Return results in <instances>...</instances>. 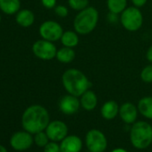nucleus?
I'll return each instance as SVG.
<instances>
[{"label": "nucleus", "mask_w": 152, "mask_h": 152, "mask_svg": "<svg viewBox=\"0 0 152 152\" xmlns=\"http://www.w3.org/2000/svg\"><path fill=\"white\" fill-rule=\"evenodd\" d=\"M50 122L48 110L40 105H32L25 109L22 116L23 130L31 134L45 131Z\"/></svg>", "instance_id": "nucleus-1"}, {"label": "nucleus", "mask_w": 152, "mask_h": 152, "mask_svg": "<svg viewBox=\"0 0 152 152\" xmlns=\"http://www.w3.org/2000/svg\"><path fill=\"white\" fill-rule=\"evenodd\" d=\"M62 83L68 94L76 97H81L91 86L87 76L80 70L74 68L68 69L64 72Z\"/></svg>", "instance_id": "nucleus-2"}, {"label": "nucleus", "mask_w": 152, "mask_h": 152, "mask_svg": "<svg viewBox=\"0 0 152 152\" xmlns=\"http://www.w3.org/2000/svg\"><path fill=\"white\" fill-rule=\"evenodd\" d=\"M130 140L137 149H145L152 143V126L145 121L132 124L130 131Z\"/></svg>", "instance_id": "nucleus-3"}, {"label": "nucleus", "mask_w": 152, "mask_h": 152, "mask_svg": "<svg viewBox=\"0 0 152 152\" xmlns=\"http://www.w3.org/2000/svg\"><path fill=\"white\" fill-rule=\"evenodd\" d=\"M99 22V12L96 8L88 7L87 8L80 11L73 21V28L75 31L85 35L91 33L97 26Z\"/></svg>", "instance_id": "nucleus-4"}, {"label": "nucleus", "mask_w": 152, "mask_h": 152, "mask_svg": "<svg viewBox=\"0 0 152 152\" xmlns=\"http://www.w3.org/2000/svg\"><path fill=\"white\" fill-rule=\"evenodd\" d=\"M143 23V16L141 12L136 7H126L121 14V23L125 30L129 31H138Z\"/></svg>", "instance_id": "nucleus-5"}, {"label": "nucleus", "mask_w": 152, "mask_h": 152, "mask_svg": "<svg viewBox=\"0 0 152 152\" xmlns=\"http://www.w3.org/2000/svg\"><path fill=\"white\" fill-rule=\"evenodd\" d=\"M85 144L90 152H104L107 148V140L101 131L92 129L86 134Z\"/></svg>", "instance_id": "nucleus-6"}, {"label": "nucleus", "mask_w": 152, "mask_h": 152, "mask_svg": "<svg viewBox=\"0 0 152 152\" xmlns=\"http://www.w3.org/2000/svg\"><path fill=\"white\" fill-rule=\"evenodd\" d=\"M32 52L41 60H51L56 57L57 49L53 42L46 39H40L33 44Z\"/></svg>", "instance_id": "nucleus-7"}, {"label": "nucleus", "mask_w": 152, "mask_h": 152, "mask_svg": "<svg viewBox=\"0 0 152 152\" xmlns=\"http://www.w3.org/2000/svg\"><path fill=\"white\" fill-rule=\"evenodd\" d=\"M63 33L62 26L55 21H46L39 27V34L42 39L51 42L61 39Z\"/></svg>", "instance_id": "nucleus-8"}, {"label": "nucleus", "mask_w": 152, "mask_h": 152, "mask_svg": "<svg viewBox=\"0 0 152 152\" xmlns=\"http://www.w3.org/2000/svg\"><path fill=\"white\" fill-rule=\"evenodd\" d=\"M34 142L32 134L27 131H20L15 132L10 138L11 147L17 151H24L29 149Z\"/></svg>", "instance_id": "nucleus-9"}, {"label": "nucleus", "mask_w": 152, "mask_h": 152, "mask_svg": "<svg viewBox=\"0 0 152 152\" xmlns=\"http://www.w3.org/2000/svg\"><path fill=\"white\" fill-rule=\"evenodd\" d=\"M49 140L52 141L59 142L64 140L68 134V127L63 121L55 120L49 122L45 130Z\"/></svg>", "instance_id": "nucleus-10"}, {"label": "nucleus", "mask_w": 152, "mask_h": 152, "mask_svg": "<svg viewBox=\"0 0 152 152\" xmlns=\"http://www.w3.org/2000/svg\"><path fill=\"white\" fill-rule=\"evenodd\" d=\"M81 106L78 97L68 94L64 96L59 101V109L64 115H73L77 113Z\"/></svg>", "instance_id": "nucleus-11"}, {"label": "nucleus", "mask_w": 152, "mask_h": 152, "mask_svg": "<svg viewBox=\"0 0 152 152\" xmlns=\"http://www.w3.org/2000/svg\"><path fill=\"white\" fill-rule=\"evenodd\" d=\"M138 112V107L131 102H125L119 107V115L123 122L127 124H132L136 122Z\"/></svg>", "instance_id": "nucleus-12"}, {"label": "nucleus", "mask_w": 152, "mask_h": 152, "mask_svg": "<svg viewBox=\"0 0 152 152\" xmlns=\"http://www.w3.org/2000/svg\"><path fill=\"white\" fill-rule=\"evenodd\" d=\"M83 148V140L76 135H67L60 141L61 152H80Z\"/></svg>", "instance_id": "nucleus-13"}, {"label": "nucleus", "mask_w": 152, "mask_h": 152, "mask_svg": "<svg viewBox=\"0 0 152 152\" xmlns=\"http://www.w3.org/2000/svg\"><path fill=\"white\" fill-rule=\"evenodd\" d=\"M101 115L106 120H113L117 115H119V106L114 100L107 101L103 104L100 109Z\"/></svg>", "instance_id": "nucleus-14"}, {"label": "nucleus", "mask_w": 152, "mask_h": 152, "mask_svg": "<svg viewBox=\"0 0 152 152\" xmlns=\"http://www.w3.org/2000/svg\"><path fill=\"white\" fill-rule=\"evenodd\" d=\"M80 102L83 109L87 111H91L98 105V98L94 91L88 90L81 96Z\"/></svg>", "instance_id": "nucleus-15"}, {"label": "nucleus", "mask_w": 152, "mask_h": 152, "mask_svg": "<svg viewBox=\"0 0 152 152\" xmlns=\"http://www.w3.org/2000/svg\"><path fill=\"white\" fill-rule=\"evenodd\" d=\"M15 21L22 27H30L33 24L35 21V16L31 10L23 9L16 14Z\"/></svg>", "instance_id": "nucleus-16"}, {"label": "nucleus", "mask_w": 152, "mask_h": 152, "mask_svg": "<svg viewBox=\"0 0 152 152\" xmlns=\"http://www.w3.org/2000/svg\"><path fill=\"white\" fill-rule=\"evenodd\" d=\"M20 0H0V9L7 15H15L20 11Z\"/></svg>", "instance_id": "nucleus-17"}, {"label": "nucleus", "mask_w": 152, "mask_h": 152, "mask_svg": "<svg viewBox=\"0 0 152 152\" xmlns=\"http://www.w3.org/2000/svg\"><path fill=\"white\" fill-rule=\"evenodd\" d=\"M137 107L144 117L152 119V97H144L140 99Z\"/></svg>", "instance_id": "nucleus-18"}, {"label": "nucleus", "mask_w": 152, "mask_h": 152, "mask_svg": "<svg viewBox=\"0 0 152 152\" xmlns=\"http://www.w3.org/2000/svg\"><path fill=\"white\" fill-rule=\"evenodd\" d=\"M61 42L64 47L67 48H74L79 43V37L77 32L72 31H67L63 33L61 37Z\"/></svg>", "instance_id": "nucleus-19"}, {"label": "nucleus", "mask_w": 152, "mask_h": 152, "mask_svg": "<svg viewBox=\"0 0 152 152\" xmlns=\"http://www.w3.org/2000/svg\"><path fill=\"white\" fill-rule=\"evenodd\" d=\"M56 57L59 62L64 63V64H68L74 59L75 53L72 48L64 47L60 48L59 50H57Z\"/></svg>", "instance_id": "nucleus-20"}, {"label": "nucleus", "mask_w": 152, "mask_h": 152, "mask_svg": "<svg viewBox=\"0 0 152 152\" xmlns=\"http://www.w3.org/2000/svg\"><path fill=\"white\" fill-rule=\"evenodd\" d=\"M127 6V0H107V7L111 14H122Z\"/></svg>", "instance_id": "nucleus-21"}, {"label": "nucleus", "mask_w": 152, "mask_h": 152, "mask_svg": "<svg viewBox=\"0 0 152 152\" xmlns=\"http://www.w3.org/2000/svg\"><path fill=\"white\" fill-rule=\"evenodd\" d=\"M33 140H34V143L39 148H44L50 140L48 136L47 135L46 132H44V131L35 133Z\"/></svg>", "instance_id": "nucleus-22"}, {"label": "nucleus", "mask_w": 152, "mask_h": 152, "mask_svg": "<svg viewBox=\"0 0 152 152\" xmlns=\"http://www.w3.org/2000/svg\"><path fill=\"white\" fill-rule=\"evenodd\" d=\"M68 4L73 10L82 11L88 7L89 0H68Z\"/></svg>", "instance_id": "nucleus-23"}, {"label": "nucleus", "mask_w": 152, "mask_h": 152, "mask_svg": "<svg viewBox=\"0 0 152 152\" xmlns=\"http://www.w3.org/2000/svg\"><path fill=\"white\" fill-rule=\"evenodd\" d=\"M140 78L144 83H152V65H147L140 72Z\"/></svg>", "instance_id": "nucleus-24"}, {"label": "nucleus", "mask_w": 152, "mask_h": 152, "mask_svg": "<svg viewBox=\"0 0 152 152\" xmlns=\"http://www.w3.org/2000/svg\"><path fill=\"white\" fill-rule=\"evenodd\" d=\"M43 148H44V152H61L60 144H58L56 141L50 140Z\"/></svg>", "instance_id": "nucleus-25"}, {"label": "nucleus", "mask_w": 152, "mask_h": 152, "mask_svg": "<svg viewBox=\"0 0 152 152\" xmlns=\"http://www.w3.org/2000/svg\"><path fill=\"white\" fill-rule=\"evenodd\" d=\"M55 13L59 17H66L68 15V9L64 6H56L55 7Z\"/></svg>", "instance_id": "nucleus-26"}, {"label": "nucleus", "mask_w": 152, "mask_h": 152, "mask_svg": "<svg viewBox=\"0 0 152 152\" xmlns=\"http://www.w3.org/2000/svg\"><path fill=\"white\" fill-rule=\"evenodd\" d=\"M41 3L46 8L51 9V8H55L56 5V0H41Z\"/></svg>", "instance_id": "nucleus-27"}, {"label": "nucleus", "mask_w": 152, "mask_h": 152, "mask_svg": "<svg viewBox=\"0 0 152 152\" xmlns=\"http://www.w3.org/2000/svg\"><path fill=\"white\" fill-rule=\"evenodd\" d=\"M147 1H148V0H132V4L136 7H143L147 3Z\"/></svg>", "instance_id": "nucleus-28"}, {"label": "nucleus", "mask_w": 152, "mask_h": 152, "mask_svg": "<svg viewBox=\"0 0 152 152\" xmlns=\"http://www.w3.org/2000/svg\"><path fill=\"white\" fill-rule=\"evenodd\" d=\"M146 56H147V59L152 63V46L149 47V48L148 49L147 51V54H146Z\"/></svg>", "instance_id": "nucleus-29"}, {"label": "nucleus", "mask_w": 152, "mask_h": 152, "mask_svg": "<svg viewBox=\"0 0 152 152\" xmlns=\"http://www.w3.org/2000/svg\"><path fill=\"white\" fill-rule=\"evenodd\" d=\"M111 152H128V151L125 150V149H124V148H117L113 149Z\"/></svg>", "instance_id": "nucleus-30"}, {"label": "nucleus", "mask_w": 152, "mask_h": 152, "mask_svg": "<svg viewBox=\"0 0 152 152\" xmlns=\"http://www.w3.org/2000/svg\"><path fill=\"white\" fill-rule=\"evenodd\" d=\"M0 152H8V151H7V149L3 145L0 144Z\"/></svg>", "instance_id": "nucleus-31"}, {"label": "nucleus", "mask_w": 152, "mask_h": 152, "mask_svg": "<svg viewBox=\"0 0 152 152\" xmlns=\"http://www.w3.org/2000/svg\"><path fill=\"white\" fill-rule=\"evenodd\" d=\"M0 23H1V15H0Z\"/></svg>", "instance_id": "nucleus-32"}]
</instances>
